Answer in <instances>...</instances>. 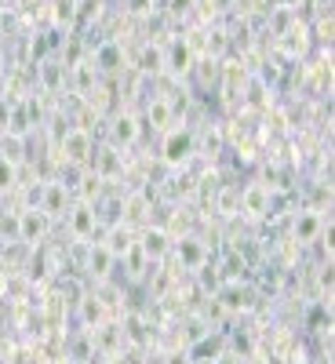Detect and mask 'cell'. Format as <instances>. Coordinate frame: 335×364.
Segmentation results:
<instances>
[{
  "instance_id": "obj_1",
  "label": "cell",
  "mask_w": 335,
  "mask_h": 364,
  "mask_svg": "<svg viewBox=\"0 0 335 364\" xmlns=\"http://www.w3.org/2000/svg\"><path fill=\"white\" fill-rule=\"evenodd\" d=\"M37 208L48 219H66L70 208H73V190L66 182H44L41 193H37Z\"/></svg>"
},
{
  "instance_id": "obj_2",
  "label": "cell",
  "mask_w": 335,
  "mask_h": 364,
  "mask_svg": "<svg viewBox=\"0 0 335 364\" xmlns=\"http://www.w3.org/2000/svg\"><path fill=\"white\" fill-rule=\"evenodd\" d=\"M193 154H197L193 132H186V128H171V132H164V142H161V161H164V164L179 168V164H186Z\"/></svg>"
},
{
  "instance_id": "obj_3",
  "label": "cell",
  "mask_w": 335,
  "mask_h": 364,
  "mask_svg": "<svg viewBox=\"0 0 335 364\" xmlns=\"http://www.w3.org/2000/svg\"><path fill=\"white\" fill-rule=\"evenodd\" d=\"M91 149H95V146H91L87 128H66L63 139H58V154H63V161L77 164V168H84L91 161Z\"/></svg>"
},
{
  "instance_id": "obj_4",
  "label": "cell",
  "mask_w": 335,
  "mask_h": 364,
  "mask_svg": "<svg viewBox=\"0 0 335 364\" xmlns=\"http://www.w3.org/2000/svg\"><path fill=\"white\" fill-rule=\"evenodd\" d=\"M48 226H51V219L44 215L41 208H22V211H18V219H15L18 240H22V245H29V248H37L41 240L48 237Z\"/></svg>"
},
{
  "instance_id": "obj_5",
  "label": "cell",
  "mask_w": 335,
  "mask_h": 364,
  "mask_svg": "<svg viewBox=\"0 0 335 364\" xmlns=\"http://www.w3.org/2000/svg\"><path fill=\"white\" fill-rule=\"evenodd\" d=\"M135 245H139V252H142L149 262H161V259H168V252H171V233L161 230V226H146L142 233H135Z\"/></svg>"
},
{
  "instance_id": "obj_6",
  "label": "cell",
  "mask_w": 335,
  "mask_h": 364,
  "mask_svg": "<svg viewBox=\"0 0 335 364\" xmlns=\"http://www.w3.org/2000/svg\"><path fill=\"white\" fill-rule=\"evenodd\" d=\"M270 186L266 182H248L245 190H240V204H237V211H245L248 219H266L270 215Z\"/></svg>"
},
{
  "instance_id": "obj_7",
  "label": "cell",
  "mask_w": 335,
  "mask_h": 364,
  "mask_svg": "<svg viewBox=\"0 0 335 364\" xmlns=\"http://www.w3.org/2000/svg\"><path fill=\"white\" fill-rule=\"evenodd\" d=\"M164 70H171L175 77H182V73L193 70V48H190V41L175 37V41L164 44Z\"/></svg>"
},
{
  "instance_id": "obj_8",
  "label": "cell",
  "mask_w": 335,
  "mask_h": 364,
  "mask_svg": "<svg viewBox=\"0 0 335 364\" xmlns=\"http://www.w3.org/2000/svg\"><path fill=\"white\" fill-rule=\"evenodd\" d=\"M70 230H73V237L77 240H87V237H95V226H99V211H95V204H84V200H77L73 208H70Z\"/></svg>"
},
{
  "instance_id": "obj_9",
  "label": "cell",
  "mask_w": 335,
  "mask_h": 364,
  "mask_svg": "<svg viewBox=\"0 0 335 364\" xmlns=\"http://www.w3.org/2000/svg\"><path fill=\"white\" fill-rule=\"evenodd\" d=\"M328 230L324 215H317V211H299L295 223H292V237L299 240V245H310V240H321Z\"/></svg>"
},
{
  "instance_id": "obj_10",
  "label": "cell",
  "mask_w": 335,
  "mask_h": 364,
  "mask_svg": "<svg viewBox=\"0 0 335 364\" xmlns=\"http://www.w3.org/2000/svg\"><path fill=\"white\" fill-rule=\"evenodd\" d=\"M142 135V120L135 113H117L110 124V142L113 146H135Z\"/></svg>"
},
{
  "instance_id": "obj_11",
  "label": "cell",
  "mask_w": 335,
  "mask_h": 364,
  "mask_svg": "<svg viewBox=\"0 0 335 364\" xmlns=\"http://www.w3.org/2000/svg\"><path fill=\"white\" fill-rule=\"evenodd\" d=\"M91 63H95L99 77L102 73H120L124 70V48H120L117 41H102L95 51H91Z\"/></svg>"
},
{
  "instance_id": "obj_12",
  "label": "cell",
  "mask_w": 335,
  "mask_h": 364,
  "mask_svg": "<svg viewBox=\"0 0 335 364\" xmlns=\"http://www.w3.org/2000/svg\"><path fill=\"white\" fill-rule=\"evenodd\" d=\"M171 252L179 255L182 269H201V266L208 262V248L201 245L197 237H179V240H171Z\"/></svg>"
},
{
  "instance_id": "obj_13",
  "label": "cell",
  "mask_w": 335,
  "mask_h": 364,
  "mask_svg": "<svg viewBox=\"0 0 335 364\" xmlns=\"http://www.w3.org/2000/svg\"><path fill=\"white\" fill-rule=\"evenodd\" d=\"M113 266H117V259L106 252V245H102V240H99V245H91L87 248V262H84V273H87V277L91 281H110V273H113Z\"/></svg>"
},
{
  "instance_id": "obj_14",
  "label": "cell",
  "mask_w": 335,
  "mask_h": 364,
  "mask_svg": "<svg viewBox=\"0 0 335 364\" xmlns=\"http://www.w3.org/2000/svg\"><path fill=\"white\" fill-rule=\"evenodd\" d=\"M70 77H73V91H77V95H84V99L95 95L99 70H95V63H91V58H80V63H73V66H70Z\"/></svg>"
},
{
  "instance_id": "obj_15",
  "label": "cell",
  "mask_w": 335,
  "mask_h": 364,
  "mask_svg": "<svg viewBox=\"0 0 335 364\" xmlns=\"http://www.w3.org/2000/svg\"><path fill=\"white\" fill-rule=\"evenodd\" d=\"M102 245H106V252H110L113 259H124V255L135 248V230L124 226V223H117V226L106 230V240H102Z\"/></svg>"
},
{
  "instance_id": "obj_16",
  "label": "cell",
  "mask_w": 335,
  "mask_h": 364,
  "mask_svg": "<svg viewBox=\"0 0 335 364\" xmlns=\"http://www.w3.org/2000/svg\"><path fill=\"white\" fill-rule=\"evenodd\" d=\"M146 124L154 128V132H171L175 113H171V102L164 95H154V99L146 102Z\"/></svg>"
},
{
  "instance_id": "obj_17",
  "label": "cell",
  "mask_w": 335,
  "mask_h": 364,
  "mask_svg": "<svg viewBox=\"0 0 335 364\" xmlns=\"http://www.w3.org/2000/svg\"><path fill=\"white\" fill-rule=\"evenodd\" d=\"M91 171H95L102 182L106 178H113L120 168H124V164H120V154H117V146H102V149H91Z\"/></svg>"
},
{
  "instance_id": "obj_18",
  "label": "cell",
  "mask_w": 335,
  "mask_h": 364,
  "mask_svg": "<svg viewBox=\"0 0 335 364\" xmlns=\"http://www.w3.org/2000/svg\"><path fill=\"white\" fill-rule=\"evenodd\" d=\"M77 302H80V321H84L87 331L99 328V324L106 321V302H102L99 295H84V299H77Z\"/></svg>"
},
{
  "instance_id": "obj_19",
  "label": "cell",
  "mask_w": 335,
  "mask_h": 364,
  "mask_svg": "<svg viewBox=\"0 0 335 364\" xmlns=\"http://www.w3.org/2000/svg\"><path fill=\"white\" fill-rule=\"evenodd\" d=\"M219 302L230 310V314H237V310H248L252 306V291L248 288H240V284H230V288H223L219 291Z\"/></svg>"
},
{
  "instance_id": "obj_20",
  "label": "cell",
  "mask_w": 335,
  "mask_h": 364,
  "mask_svg": "<svg viewBox=\"0 0 335 364\" xmlns=\"http://www.w3.org/2000/svg\"><path fill=\"white\" fill-rule=\"evenodd\" d=\"M139 70H142V73H164V48L146 44L142 55H139Z\"/></svg>"
},
{
  "instance_id": "obj_21",
  "label": "cell",
  "mask_w": 335,
  "mask_h": 364,
  "mask_svg": "<svg viewBox=\"0 0 335 364\" xmlns=\"http://www.w3.org/2000/svg\"><path fill=\"white\" fill-rule=\"evenodd\" d=\"M18 186V164L0 154V193H11Z\"/></svg>"
},
{
  "instance_id": "obj_22",
  "label": "cell",
  "mask_w": 335,
  "mask_h": 364,
  "mask_svg": "<svg viewBox=\"0 0 335 364\" xmlns=\"http://www.w3.org/2000/svg\"><path fill=\"white\" fill-rule=\"evenodd\" d=\"M73 15H77V11H73V0H55V22H58V26H70Z\"/></svg>"
},
{
  "instance_id": "obj_23",
  "label": "cell",
  "mask_w": 335,
  "mask_h": 364,
  "mask_svg": "<svg viewBox=\"0 0 335 364\" xmlns=\"http://www.w3.org/2000/svg\"><path fill=\"white\" fill-rule=\"evenodd\" d=\"M237 204H240V190H233V186H230V190H223V193H219V211H226V215H230V211H233Z\"/></svg>"
},
{
  "instance_id": "obj_24",
  "label": "cell",
  "mask_w": 335,
  "mask_h": 364,
  "mask_svg": "<svg viewBox=\"0 0 335 364\" xmlns=\"http://www.w3.org/2000/svg\"><path fill=\"white\" fill-rule=\"evenodd\" d=\"M11 99H0V135H11Z\"/></svg>"
},
{
  "instance_id": "obj_25",
  "label": "cell",
  "mask_w": 335,
  "mask_h": 364,
  "mask_svg": "<svg viewBox=\"0 0 335 364\" xmlns=\"http://www.w3.org/2000/svg\"><path fill=\"white\" fill-rule=\"evenodd\" d=\"M197 8V0H168V11L171 15H186V11H193Z\"/></svg>"
},
{
  "instance_id": "obj_26",
  "label": "cell",
  "mask_w": 335,
  "mask_h": 364,
  "mask_svg": "<svg viewBox=\"0 0 335 364\" xmlns=\"http://www.w3.org/2000/svg\"><path fill=\"white\" fill-rule=\"evenodd\" d=\"M164 364H190V357L186 353H171V357H164Z\"/></svg>"
},
{
  "instance_id": "obj_27",
  "label": "cell",
  "mask_w": 335,
  "mask_h": 364,
  "mask_svg": "<svg viewBox=\"0 0 335 364\" xmlns=\"http://www.w3.org/2000/svg\"><path fill=\"white\" fill-rule=\"evenodd\" d=\"M0 22H4V8H0Z\"/></svg>"
}]
</instances>
